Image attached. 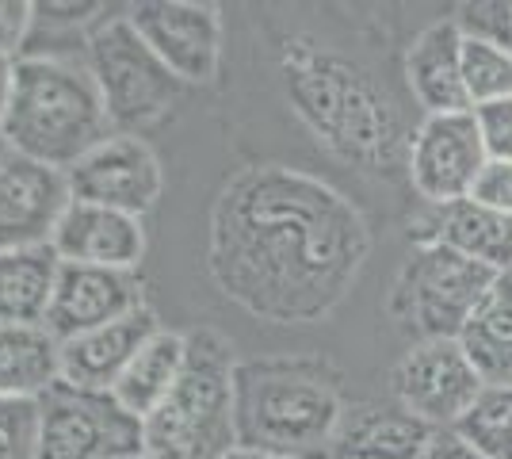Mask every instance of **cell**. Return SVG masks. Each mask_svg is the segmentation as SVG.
Returning a JSON list of instances; mask_svg holds the SVG:
<instances>
[{"label":"cell","mask_w":512,"mask_h":459,"mask_svg":"<svg viewBox=\"0 0 512 459\" xmlns=\"http://www.w3.org/2000/svg\"><path fill=\"white\" fill-rule=\"evenodd\" d=\"M371 257L360 207L291 165H249L211 207L214 287L272 326H310L348 299Z\"/></svg>","instance_id":"1"},{"label":"cell","mask_w":512,"mask_h":459,"mask_svg":"<svg viewBox=\"0 0 512 459\" xmlns=\"http://www.w3.org/2000/svg\"><path fill=\"white\" fill-rule=\"evenodd\" d=\"M279 73L291 104L318 142L360 165L363 173H390L409 150L398 108L348 58L310 39H287L279 50Z\"/></svg>","instance_id":"2"},{"label":"cell","mask_w":512,"mask_h":459,"mask_svg":"<svg viewBox=\"0 0 512 459\" xmlns=\"http://www.w3.org/2000/svg\"><path fill=\"white\" fill-rule=\"evenodd\" d=\"M344 410L341 372L321 356H260L237 364V448L276 459H329Z\"/></svg>","instance_id":"3"},{"label":"cell","mask_w":512,"mask_h":459,"mask_svg":"<svg viewBox=\"0 0 512 459\" xmlns=\"http://www.w3.org/2000/svg\"><path fill=\"white\" fill-rule=\"evenodd\" d=\"M0 131L12 153L69 173L115 127L85 58H20Z\"/></svg>","instance_id":"4"},{"label":"cell","mask_w":512,"mask_h":459,"mask_svg":"<svg viewBox=\"0 0 512 459\" xmlns=\"http://www.w3.org/2000/svg\"><path fill=\"white\" fill-rule=\"evenodd\" d=\"M234 345L218 329H188V356L169 398L142 421V459H226L234 429Z\"/></svg>","instance_id":"5"},{"label":"cell","mask_w":512,"mask_h":459,"mask_svg":"<svg viewBox=\"0 0 512 459\" xmlns=\"http://www.w3.org/2000/svg\"><path fill=\"white\" fill-rule=\"evenodd\" d=\"M493 280L497 272H490L486 264L470 261L440 241H421L398 268L386 314L413 345L459 341V333L486 299Z\"/></svg>","instance_id":"6"},{"label":"cell","mask_w":512,"mask_h":459,"mask_svg":"<svg viewBox=\"0 0 512 459\" xmlns=\"http://www.w3.org/2000/svg\"><path fill=\"white\" fill-rule=\"evenodd\" d=\"M85 62L115 134H138L161 123L184 92L127 16H104L88 31Z\"/></svg>","instance_id":"7"},{"label":"cell","mask_w":512,"mask_h":459,"mask_svg":"<svg viewBox=\"0 0 512 459\" xmlns=\"http://www.w3.org/2000/svg\"><path fill=\"white\" fill-rule=\"evenodd\" d=\"M142 456V421L115 394L54 383L39 398L35 459H130Z\"/></svg>","instance_id":"8"},{"label":"cell","mask_w":512,"mask_h":459,"mask_svg":"<svg viewBox=\"0 0 512 459\" xmlns=\"http://www.w3.org/2000/svg\"><path fill=\"white\" fill-rule=\"evenodd\" d=\"M490 165L474 111L425 115V123L409 134L406 173L413 192L428 207H448L470 199L474 180Z\"/></svg>","instance_id":"9"},{"label":"cell","mask_w":512,"mask_h":459,"mask_svg":"<svg viewBox=\"0 0 512 459\" xmlns=\"http://www.w3.org/2000/svg\"><path fill=\"white\" fill-rule=\"evenodd\" d=\"M134 31L180 85H211L222 66V16L214 4L146 0L127 12Z\"/></svg>","instance_id":"10"},{"label":"cell","mask_w":512,"mask_h":459,"mask_svg":"<svg viewBox=\"0 0 512 459\" xmlns=\"http://www.w3.org/2000/svg\"><path fill=\"white\" fill-rule=\"evenodd\" d=\"M394 402L428 421L432 429H451L470 410V402L486 387V379L470 364L459 341H425L409 345L406 356L390 372Z\"/></svg>","instance_id":"11"},{"label":"cell","mask_w":512,"mask_h":459,"mask_svg":"<svg viewBox=\"0 0 512 459\" xmlns=\"http://www.w3.org/2000/svg\"><path fill=\"white\" fill-rule=\"evenodd\" d=\"M73 199L111 207L123 215H150L165 192V169L138 134H111L69 169Z\"/></svg>","instance_id":"12"},{"label":"cell","mask_w":512,"mask_h":459,"mask_svg":"<svg viewBox=\"0 0 512 459\" xmlns=\"http://www.w3.org/2000/svg\"><path fill=\"white\" fill-rule=\"evenodd\" d=\"M69 203V173L12 150L0 157V249L50 245Z\"/></svg>","instance_id":"13"},{"label":"cell","mask_w":512,"mask_h":459,"mask_svg":"<svg viewBox=\"0 0 512 459\" xmlns=\"http://www.w3.org/2000/svg\"><path fill=\"white\" fill-rule=\"evenodd\" d=\"M142 306H146V287H142L138 272L62 261L54 299L46 310V333L62 345V341H73L81 333L111 326Z\"/></svg>","instance_id":"14"},{"label":"cell","mask_w":512,"mask_h":459,"mask_svg":"<svg viewBox=\"0 0 512 459\" xmlns=\"http://www.w3.org/2000/svg\"><path fill=\"white\" fill-rule=\"evenodd\" d=\"M50 249L65 264H96V268L138 272V264L146 257V230H142V219H134V215L73 199L58 222V230H54Z\"/></svg>","instance_id":"15"},{"label":"cell","mask_w":512,"mask_h":459,"mask_svg":"<svg viewBox=\"0 0 512 459\" xmlns=\"http://www.w3.org/2000/svg\"><path fill=\"white\" fill-rule=\"evenodd\" d=\"M161 329L157 314L150 306L134 310L127 318L100 326L92 333H81L73 341L58 345V368H62V383L81 387V391H104L111 394L115 383L123 379L130 368V360L138 356V349L150 341L153 333Z\"/></svg>","instance_id":"16"},{"label":"cell","mask_w":512,"mask_h":459,"mask_svg":"<svg viewBox=\"0 0 512 459\" xmlns=\"http://www.w3.org/2000/svg\"><path fill=\"white\" fill-rule=\"evenodd\" d=\"M440 429L402 402H352L344 410L329 459H425Z\"/></svg>","instance_id":"17"},{"label":"cell","mask_w":512,"mask_h":459,"mask_svg":"<svg viewBox=\"0 0 512 459\" xmlns=\"http://www.w3.org/2000/svg\"><path fill=\"white\" fill-rule=\"evenodd\" d=\"M406 85L425 115H455L470 108L463 85V27L436 20L406 50Z\"/></svg>","instance_id":"18"},{"label":"cell","mask_w":512,"mask_h":459,"mask_svg":"<svg viewBox=\"0 0 512 459\" xmlns=\"http://www.w3.org/2000/svg\"><path fill=\"white\" fill-rule=\"evenodd\" d=\"M440 241L470 261L486 264L497 276L512 272V215L490 211L474 199H459L448 207H432L428 219H421L417 245Z\"/></svg>","instance_id":"19"},{"label":"cell","mask_w":512,"mask_h":459,"mask_svg":"<svg viewBox=\"0 0 512 459\" xmlns=\"http://www.w3.org/2000/svg\"><path fill=\"white\" fill-rule=\"evenodd\" d=\"M58 253L0 249V326H46V310L58 284Z\"/></svg>","instance_id":"20"},{"label":"cell","mask_w":512,"mask_h":459,"mask_svg":"<svg viewBox=\"0 0 512 459\" xmlns=\"http://www.w3.org/2000/svg\"><path fill=\"white\" fill-rule=\"evenodd\" d=\"M184 356H188V333L161 326L130 360L123 379L115 383V391H111L115 402L138 421H146L176 387V379L184 372Z\"/></svg>","instance_id":"21"},{"label":"cell","mask_w":512,"mask_h":459,"mask_svg":"<svg viewBox=\"0 0 512 459\" xmlns=\"http://www.w3.org/2000/svg\"><path fill=\"white\" fill-rule=\"evenodd\" d=\"M459 345L486 383H512V272L493 280L459 333Z\"/></svg>","instance_id":"22"},{"label":"cell","mask_w":512,"mask_h":459,"mask_svg":"<svg viewBox=\"0 0 512 459\" xmlns=\"http://www.w3.org/2000/svg\"><path fill=\"white\" fill-rule=\"evenodd\" d=\"M58 379V341L46 326H0V398L39 402Z\"/></svg>","instance_id":"23"},{"label":"cell","mask_w":512,"mask_h":459,"mask_svg":"<svg viewBox=\"0 0 512 459\" xmlns=\"http://www.w3.org/2000/svg\"><path fill=\"white\" fill-rule=\"evenodd\" d=\"M451 433L467 440L478 456L512 459V383H486Z\"/></svg>","instance_id":"24"},{"label":"cell","mask_w":512,"mask_h":459,"mask_svg":"<svg viewBox=\"0 0 512 459\" xmlns=\"http://www.w3.org/2000/svg\"><path fill=\"white\" fill-rule=\"evenodd\" d=\"M463 85H467L470 108L512 100V54L486 39L463 35Z\"/></svg>","instance_id":"25"},{"label":"cell","mask_w":512,"mask_h":459,"mask_svg":"<svg viewBox=\"0 0 512 459\" xmlns=\"http://www.w3.org/2000/svg\"><path fill=\"white\" fill-rule=\"evenodd\" d=\"M39 444V402L0 398V459H35Z\"/></svg>","instance_id":"26"},{"label":"cell","mask_w":512,"mask_h":459,"mask_svg":"<svg viewBox=\"0 0 512 459\" xmlns=\"http://www.w3.org/2000/svg\"><path fill=\"white\" fill-rule=\"evenodd\" d=\"M455 23L463 27V35L486 39V43L501 46L512 54V0H474L463 4Z\"/></svg>","instance_id":"27"},{"label":"cell","mask_w":512,"mask_h":459,"mask_svg":"<svg viewBox=\"0 0 512 459\" xmlns=\"http://www.w3.org/2000/svg\"><path fill=\"white\" fill-rule=\"evenodd\" d=\"M474 119H478V131H482L486 157L512 165V100L482 104V108H474Z\"/></svg>","instance_id":"28"},{"label":"cell","mask_w":512,"mask_h":459,"mask_svg":"<svg viewBox=\"0 0 512 459\" xmlns=\"http://www.w3.org/2000/svg\"><path fill=\"white\" fill-rule=\"evenodd\" d=\"M31 27H35V4L0 0V54H8V58L23 54L27 39H31Z\"/></svg>","instance_id":"29"},{"label":"cell","mask_w":512,"mask_h":459,"mask_svg":"<svg viewBox=\"0 0 512 459\" xmlns=\"http://www.w3.org/2000/svg\"><path fill=\"white\" fill-rule=\"evenodd\" d=\"M474 203L490 207V211H501V215H512V165L505 161H490L482 176L474 180V192H470Z\"/></svg>","instance_id":"30"},{"label":"cell","mask_w":512,"mask_h":459,"mask_svg":"<svg viewBox=\"0 0 512 459\" xmlns=\"http://www.w3.org/2000/svg\"><path fill=\"white\" fill-rule=\"evenodd\" d=\"M425 459H486V456H478L467 440H459L451 429H440V433L432 437V444H428Z\"/></svg>","instance_id":"31"},{"label":"cell","mask_w":512,"mask_h":459,"mask_svg":"<svg viewBox=\"0 0 512 459\" xmlns=\"http://www.w3.org/2000/svg\"><path fill=\"white\" fill-rule=\"evenodd\" d=\"M16 62H20V58H8V54H0V119L8 115L12 92H16Z\"/></svg>","instance_id":"32"},{"label":"cell","mask_w":512,"mask_h":459,"mask_svg":"<svg viewBox=\"0 0 512 459\" xmlns=\"http://www.w3.org/2000/svg\"><path fill=\"white\" fill-rule=\"evenodd\" d=\"M226 459H276V456H264V452H249V448H234Z\"/></svg>","instance_id":"33"},{"label":"cell","mask_w":512,"mask_h":459,"mask_svg":"<svg viewBox=\"0 0 512 459\" xmlns=\"http://www.w3.org/2000/svg\"><path fill=\"white\" fill-rule=\"evenodd\" d=\"M4 153H8V142H4V131H0V157H4Z\"/></svg>","instance_id":"34"},{"label":"cell","mask_w":512,"mask_h":459,"mask_svg":"<svg viewBox=\"0 0 512 459\" xmlns=\"http://www.w3.org/2000/svg\"><path fill=\"white\" fill-rule=\"evenodd\" d=\"M130 459H142V456H130Z\"/></svg>","instance_id":"35"}]
</instances>
